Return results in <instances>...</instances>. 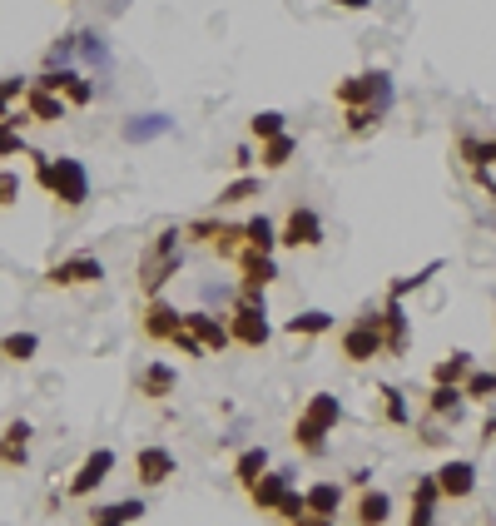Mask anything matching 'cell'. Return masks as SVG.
I'll return each mask as SVG.
<instances>
[{"instance_id": "cell-1", "label": "cell", "mask_w": 496, "mask_h": 526, "mask_svg": "<svg viewBox=\"0 0 496 526\" xmlns=\"http://www.w3.org/2000/svg\"><path fill=\"white\" fill-rule=\"evenodd\" d=\"M25 159L35 164V189H45L55 199V209L65 214H80L90 204V169L70 154H45V149H25Z\"/></svg>"}, {"instance_id": "cell-2", "label": "cell", "mask_w": 496, "mask_h": 526, "mask_svg": "<svg viewBox=\"0 0 496 526\" xmlns=\"http://www.w3.org/2000/svg\"><path fill=\"white\" fill-rule=\"evenodd\" d=\"M179 268H184V229L169 224V229H159V234L144 244V254L134 263V288H139V298H159L164 283L179 278Z\"/></svg>"}, {"instance_id": "cell-3", "label": "cell", "mask_w": 496, "mask_h": 526, "mask_svg": "<svg viewBox=\"0 0 496 526\" xmlns=\"http://www.w3.org/2000/svg\"><path fill=\"white\" fill-rule=\"evenodd\" d=\"M229 338H234V348H244V353H263V348L273 343L263 298H234V308H229Z\"/></svg>"}, {"instance_id": "cell-4", "label": "cell", "mask_w": 496, "mask_h": 526, "mask_svg": "<svg viewBox=\"0 0 496 526\" xmlns=\"http://www.w3.org/2000/svg\"><path fill=\"white\" fill-rule=\"evenodd\" d=\"M323 239H328V229H323V214L313 209V204H293L288 214H283V224H278V249H303V254H313V249H323Z\"/></svg>"}, {"instance_id": "cell-5", "label": "cell", "mask_w": 496, "mask_h": 526, "mask_svg": "<svg viewBox=\"0 0 496 526\" xmlns=\"http://www.w3.org/2000/svg\"><path fill=\"white\" fill-rule=\"evenodd\" d=\"M338 358L343 363H353V368H363V363H377L382 358V333H377V308L368 313H358L343 333H338Z\"/></svg>"}, {"instance_id": "cell-6", "label": "cell", "mask_w": 496, "mask_h": 526, "mask_svg": "<svg viewBox=\"0 0 496 526\" xmlns=\"http://www.w3.org/2000/svg\"><path fill=\"white\" fill-rule=\"evenodd\" d=\"M115 467H120V452H115V447H95V452L75 467V477L65 482V497H70V502H90V497L115 477Z\"/></svg>"}, {"instance_id": "cell-7", "label": "cell", "mask_w": 496, "mask_h": 526, "mask_svg": "<svg viewBox=\"0 0 496 526\" xmlns=\"http://www.w3.org/2000/svg\"><path fill=\"white\" fill-rule=\"evenodd\" d=\"M333 100H338L343 110H353V105H377V110H387L392 80H387V70H358V75H348V80L333 85Z\"/></svg>"}, {"instance_id": "cell-8", "label": "cell", "mask_w": 496, "mask_h": 526, "mask_svg": "<svg viewBox=\"0 0 496 526\" xmlns=\"http://www.w3.org/2000/svg\"><path fill=\"white\" fill-rule=\"evenodd\" d=\"M184 244H199V249H209V254H219V259H234V249L244 244V224H229V219H189L184 224Z\"/></svg>"}, {"instance_id": "cell-9", "label": "cell", "mask_w": 496, "mask_h": 526, "mask_svg": "<svg viewBox=\"0 0 496 526\" xmlns=\"http://www.w3.org/2000/svg\"><path fill=\"white\" fill-rule=\"evenodd\" d=\"M229 263L244 273V278H239V298H263V293H268V283L278 278V263H273V254H258V249H248V244H239Z\"/></svg>"}, {"instance_id": "cell-10", "label": "cell", "mask_w": 496, "mask_h": 526, "mask_svg": "<svg viewBox=\"0 0 496 526\" xmlns=\"http://www.w3.org/2000/svg\"><path fill=\"white\" fill-rule=\"evenodd\" d=\"M377 333H382V358H407L412 318H407L402 298H382V308H377Z\"/></svg>"}, {"instance_id": "cell-11", "label": "cell", "mask_w": 496, "mask_h": 526, "mask_svg": "<svg viewBox=\"0 0 496 526\" xmlns=\"http://www.w3.org/2000/svg\"><path fill=\"white\" fill-rule=\"evenodd\" d=\"M432 477H437L442 502H472V497H477V477H482V472H477V462H472V457H447Z\"/></svg>"}, {"instance_id": "cell-12", "label": "cell", "mask_w": 496, "mask_h": 526, "mask_svg": "<svg viewBox=\"0 0 496 526\" xmlns=\"http://www.w3.org/2000/svg\"><path fill=\"white\" fill-rule=\"evenodd\" d=\"M40 278H45L50 288H90V283L105 278V263L95 259V254H70V259L50 263Z\"/></svg>"}, {"instance_id": "cell-13", "label": "cell", "mask_w": 496, "mask_h": 526, "mask_svg": "<svg viewBox=\"0 0 496 526\" xmlns=\"http://www.w3.org/2000/svg\"><path fill=\"white\" fill-rule=\"evenodd\" d=\"M174 472H179V462H174L169 447H139V452H134V482H139L144 492L164 487Z\"/></svg>"}, {"instance_id": "cell-14", "label": "cell", "mask_w": 496, "mask_h": 526, "mask_svg": "<svg viewBox=\"0 0 496 526\" xmlns=\"http://www.w3.org/2000/svg\"><path fill=\"white\" fill-rule=\"evenodd\" d=\"M179 323L204 343V353H224V348H234V338H229V318H219V313L194 308V313H179Z\"/></svg>"}, {"instance_id": "cell-15", "label": "cell", "mask_w": 496, "mask_h": 526, "mask_svg": "<svg viewBox=\"0 0 496 526\" xmlns=\"http://www.w3.org/2000/svg\"><path fill=\"white\" fill-rule=\"evenodd\" d=\"M134 393L139 402H169V397L179 393V368H169V363H144L139 368V378H134Z\"/></svg>"}, {"instance_id": "cell-16", "label": "cell", "mask_w": 496, "mask_h": 526, "mask_svg": "<svg viewBox=\"0 0 496 526\" xmlns=\"http://www.w3.org/2000/svg\"><path fill=\"white\" fill-rule=\"evenodd\" d=\"M179 328V308L159 293V298H144V308H139V333L149 338V343H169V333Z\"/></svg>"}, {"instance_id": "cell-17", "label": "cell", "mask_w": 496, "mask_h": 526, "mask_svg": "<svg viewBox=\"0 0 496 526\" xmlns=\"http://www.w3.org/2000/svg\"><path fill=\"white\" fill-rule=\"evenodd\" d=\"M30 437H35V427H30L25 417H10V422L0 427V467H5V472H20V467L30 462Z\"/></svg>"}, {"instance_id": "cell-18", "label": "cell", "mask_w": 496, "mask_h": 526, "mask_svg": "<svg viewBox=\"0 0 496 526\" xmlns=\"http://www.w3.org/2000/svg\"><path fill=\"white\" fill-rule=\"evenodd\" d=\"M392 522V492H382V487H358V497H353V526H387Z\"/></svg>"}, {"instance_id": "cell-19", "label": "cell", "mask_w": 496, "mask_h": 526, "mask_svg": "<svg viewBox=\"0 0 496 526\" xmlns=\"http://www.w3.org/2000/svg\"><path fill=\"white\" fill-rule=\"evenodd\" d=\"M422 412H427L432 422H442V427H457V422L467 417V397H462V388H427Z\"/></svg>"}, {"instance_id": "cell-20", "label": "cell", "mask_w": 496, "mask_h": 526, "mask_svg": "<svg viewBox=\"0 0 496 526\" xmlns=\"http://www.w3.org/2000/svg\"><path fill=\"white\" fill-rule=\"evenodd\" d=\"M288 487H293V472H283V467H268V472H263V477L248 487L244 497L253 502V512H273V507H278V497H283Z\"/></svg>"}, {"instance_id": "cell-21", "label": "cell", "mask_w": 496, "mask_h": 526, "mask_svg": "<svg viewBox=\"0 0 496 526\" xmlns=\"http://www.w3.org/2000/svg\"><path fill=\"white\" fill-rule=\"evenodd\" d=\"M303 502H308V517H338V512H343V502H348V492H343V482L323 477V482L303 487Z\"/></svg>"}, {"instance_id": "cell-22", "label": "cell", "mask_w": 496, "mask_h": 526, "mask_svg": "<svg viewBox=\"0 0 496 526\" xmlns=\"http://www.w3.org/2000/svg\"><path fill=\"white\" fill-rule=\"evenodd\" d=\"M472 368H477V358H472L467 348H457V353H447V358H437L427 378H432V388H462Z\"/></svg>"}, {"instance_id": "cell-23", "label": "cell", "mask_w": 496, "mask_h": 526, "mask_svg": "<svg viewBox=\"0 0 496 526\" xmlns=\"http://www.w3.org/2000/svg\"><path fill=\"white\" fill-rule=\"evenodd\" d=\"M20 110L30 115V125H60V120L70 115V105H65L60 95H45V90H25Z\"/></svg>"}, {"instance_id": "cell-24", "label": "cell", "mask_w": 496, "mask_h": 526, "mask_svg": "<svg viewBox=\"0 0 496 526\" xmlns=\"http://www.w3.org/2000/svg\"><path fill=\"white\" fill-rule=\"evenodd\" d=\"M333 328H338V318H333L328 308H308V313H293V318L283 323L288 338H328Z\"/></svg>"}, {"instance_id": "cell-25", "label": "cell", "mask_w": 496, "mask_h": 526, "mask_svg": "<svg viewBox=\"0 0 496 526\" xmlns=\"http://www.w3.org/2000/svg\"><path fill=\"white\" fill-rule=\"evenodd\" d=\"M293 154H298V139L283 130V134H273V139H263L258 144V169L263 174H278V169H288L293 164Z\"/></svg>"}, {"instance_id": "cell-26", "label": "cell", "mask_w": 496, "mask_h": 526, "mask_svg": "<svg viewBox=\"0 0 496 526\" xmlns=\"http://www.w3.org/2000/svg\"><path fill=\"white\" fill-rule=\"evenodd\" d=\"M288 437H293V447H298L303 457H323V452H328V437H333V432H328V427H318L313 417H303V412H298V417H293V432H288Z\"/></svg>"}, {"instance_id": "cell-27", "label": "cell", "mask_w": 496, "mask_h": 526, "mask_svg": "<svg viewBox=\"0 0 496 526\" xmlns=\"http://www.w3.org/2000/svg\"><path fill=\"white\" fill-rule=\"evenodd\" d=\"M40 358V333H5L0 338V363H10V368H25V363H35Z\"/></svg>"}, {"instance_id": "cell-28", "label": "cell", "mask_w": 496, "mask_h": 526, "mask_svg": "<svg viewBox=\"0 0 496 526\" xmlns=\"http://www.w3.org/2000/svg\"><path fill=\"white\" fill-rule=\"evenodd\" d=\"M144 512H149L144 497H124V502H110V507H95L90 526H129V522H139Z\"/></svg>"}, {"instance_id": "cell-29", "label": "cell", "mask_w": 496, "mask_h": 526, "mask_svg": "<svg viewBox=\"0 0 496 526\" xmlns=\"http://www.w3.org/2000/svg\"><path fill=\"white\" fill-rule=\"evenodd\" d=\"M303 417H313L318 427H328V432H338L348 412H343V402H338V397H333V393H313V397H308V402H303Z\"/></svg>"}, {"instance_id": "cell-30", "label": "cell", "mask_w": 496, "mask_h": 526, "mask_svg": "<svg viewBox=\"0 0 496 526\" xmlns=\"http://www.w3.org/2000/svg\"><path fill=\"white\" fill-rule=\"evenodd\" d=\"M268 467H273V462H268V447H244V452L234 457V482L248 492V487H253Z\"/></svg>"}, {"instance_id": "cell-31", "label": "cell", "mask_w": 496, "mask_h": 526, "mask_svg": "<svg viewBox=\"0 0 496 526\" xmlns=\"http://www.w3.org/2000/svg\"><path fill=\"white\" fill-rule=\"evenodd\" d=\"M258 194H263V179H258V174H239L234 184H224V189H219L214 209H239V204L258 199Z\"/></svg>"}, {"instance_id": "cell-32", "label": "cell", "mask_w": 496, "mask_h": 526, "mask_svg": "<svg viewBox=\"0 0 496 526\" xmlns=\"http://www.w3.org/2000/svg\"><path fill=\"white\" fill-rule=\"evenodd\" d=\"M457 159H462L467 169H492L496 164L492 139H482V134H462V139H457Z\"/></svg>"}, {"instance_id": "cell-33", "label": "cell", "mask_w": 496, "mask_h": 526, "mask_svg": "<svg viewBox=\"0 0 496 526\" xmlns=\"http://www.w3.org/2000/svg\"><path fill=\"white\" fill-rule=\"evenodd\" d=\"M382 115L387 110H377V105H353V110H343V130L353 139H368V134L382 130Z\"/></svg>"}, {"instance_id": "cell-34", "label": "cell", "mask_w": 496, "mask_h": 526, "mask_svg": "<svg viewBox=\"0 0 496 526\" xmlns=\"http://www.w3.org/2000/svg\"><path fill=\"white\" fill-rule=\"evenodd\" d=\"M244 244L258 249V254H273V249H278V224H273L268 214H253L244 224Z\"/></svg>"}, {"instance_id": "cell-35", "label": "cell", "mask_w": 496, "mask_h": 526, "mask_svg": "<svg viewBox=\"0 0 496 526\" xmlns=\"http://www.w3.org/2000/svg\"><path fill=\"white\" fill-rule=\"evenodd\" d=\"M377 397H382V422L387 427H412V407H407V397H402V388H377Z\"/></svg>"}, {"instance_id": "cell-36", "label": "cell", "mask_w": 496, "mask_h": 526, "mask_svg": "<svg viewBox=\"0 0 496 526\" xmlns=\"http://www.w3.org/2000/svg\"><path fill=\"white\" fill-rule=\"evenodd\" d=\"M462 397H467V402H492L496 397V368H472L467 383H462Z\"/></svg>"}, {"instance_id": "cell-37", "label": "cell", "mask_w": 496, "mask_h": 526, "mask_svg": "<svg viewBox=\"0 0 496 526\" xmlns=\"http://www.w3.org/2000/svg\"><path fill=\"white\" fill-rule=\"evenodd\" d=\"M70 75H75V65H45L40 75H30V90H45V95H65Z\"/></svg>"}, {"instance_id": "cell-38", "label": "cell", "mask_w": 496, "mask_h": 526, "mask_svg": "<svg viewBox=\"0 0 496 526\" xmlns=\"http://www.w3.org/2000/svg\"><path fill=\"white\" fill-rule=\"evenodd\" d=\"M268 517H278L283 526H298L303 517H308V502H303V492H298V487H288V492L278 497V507H273Z\"/></svg>"}, {"instance_id": "cell-39", "label": "cell", "mask_w": 496, "mask_h": 526, "mask_svg": "<svg viewBox=\"0 0 496 526\" xmlns=\"http://www.w3.org/2000/svg\"><path fill=\"white\" fill-rule=\"evenodd\" d=\"M437 273H442V259L427 263L422 273H402V278H392V283H387V298H407V293H417V288H422L427 278H437Z\"/></svg>"}, {"instance_id": "cell-40", "label": "cell", "mask_w": 496, "mask_h": 526, "mask_svg": "<svg viewBox=\"0 0 496 526\" xmlns=\"http://www.w3.org/2000/svg\"><path fill=\"white\" fill-rule=\"evenodd\" d=\"M283 130H288V115H283V110H258V115L248 120V134H253L258 144L273 139V134H283Z\"/></svg>"}, {"instance_id": "cell-41", "label": "cell", "mask_w": 496, "mask_h": 526, "mask_svg": "<svg viewBox=\"0 0 496 526\" xmlns=\"http://www.w3.org/2000/svg\"><path fill=\"white\" fill-rule=\"evenodd\" d=\"M60 100H65V105H70V110H85V105H90V100H95V80H90V75H80V70H75V75H70V85H65V95H60Z\"/></svg>"}, {"instance_id": "cell-42", "label": "cell", "mask_w": 496, "mask_h": 526, "mask_svg": "<svg viewBox=\"0 0 496 526\" xmlns=\"http://www.w3.org/2000/svg\"><path fill=\"white\" fill-rule=\"evenodd\" d=\"M25 90H30V80H25V75H0V120H5L20 100H25Z\"/></svg>"}, {"instance_id": "cell-43", "label": "cell", "mask_w": 496, "mask_h": 526, "mask_svg": "<svg viewBox=\"0 0 496 526\" xmlns=\"http://www.w3.org/2000/svg\"><path fill=\"white\" fill-rule=\"evenodd\" d=\"M169 348H179L184 358H209V353H204V343H199V338H194V333H189L184 323H179V328L169 333Z\"/></svg>"}, {"instance_id": "cell-44", "label": "cell", "mask_w": 496, "mask_h": 526, "mask_svg": "<svg viewBox=\"0 0 496 526\" xmlns=\"http://www.w3.org/2000/svg\"><path fill=\"white\" fill-rule=\"evenodd\" d=\"M20 189H25V184H20V174H15V169H0V214L20 204Z\"/></svg>"}, {"instance_id": "cell-45", "label": "cell", "mask_w": 496, "mask_h": 526, "mask_svg": "<svg viewBox=\"0 0 496 526\" xmlns=\"http://www.w3.org/2000/svg\"><path fill=\"white\" fill-rule=\"evenodd\" d=\"M25 149H30V144H25V134H20V130H10V125L0 120V159H20Z\"/></svg>"}, {"instance_id": "cell-46", "label": "cell", "mask_w": 496, "mask_h": 526, "mask_svg": "<svg viewBox=\"0 0 496 526\" xmlns=\"http://www.w3.org/2000/svg\"><path fill=\"white\" fill-rule=\"evenodd\" d=\"M412 497H417V502H437V507H442V492H437V477H432V472H422V477L412 482Z\"/></svg>"}, {"instance_id": "cell-47", "label": "cell", "mask_w": 496, "mask_h": 526, "mask_svg": "<svg viewBox=\"0 0 496 526\" xmlns=\"http://www.w3.org/2000/svg\"><path fill=\"white\" fill-rule=\"evenodd\" d=\"M407 526H437V502H417V497H412Z\"/></svg>"}, {"instance_id": "cell-48", "label": "cell", "mask_w": 496, "mask_h": 526, "mask_svg": "<svg viewBox=\"0 0 496 526\" xmlns=\"http://www.w3.org/2000/svg\"><path fill=\"white\" fill-rule=\"evenodd\" d=\"M417 442H422V447H442V442H447V437H442V422L427 417V422L417 427Z\"/></svg>"}, {"instance_id": "cell-49", "label": "cell", "mask_w": 496, "mask_h": 526, "mask_svg": "<svg viewBox=\"0 0 496 526\" xmlns=\"http://www.w3.org/2000/svg\"><path fill=\"white\" fill-rule=\"evenodd\" d=\"M477 447H496V412L482 417V432H477Z\"/></svg>"}, {"instance_id": "cell-50", "label": "cell", "mask_w": 496, "mask_h": 526, "mask_svg": "<svg viewBox=\"0 0 496 526\" xmlns=\"http://www.w3.org/2000/svg\"><path fill=\"white\" fill-rule=\"evenodd\" d=\"M229 164H234V169H239V174H248V164H253V149H248V144H239V149H234V159H229Z\"/></svg>"}, {"instance_id": "cell-51", "label": "cell", "mask_w": 496, "mask_h": 526, "mask_svg": "<svg viewBox=\"0 0 496 526\" xmlns=\"http://www.w3.org/2000/svg\"><path fill=\"white\" fill-rule=\"evenodd\" d=\"M348 482H353V487H368L372 472H368V467H358V472H348Z\"/></svg>"}, {"instance_id": "cell-52", "label": "cell", "mask_w": 496, "mask_h": 526, "mask_svg": "<svg viewBox=\"0 0 496 526\" xmlns=\"http://www.w3.org/2000/svg\"><path fill=\"white\" fill-rule=\"evenodd\" d=\"M333 5H338V10H368L372 0H333Z\"/></svg>"}, {"instance_id": "cell-53", "label": "cell", "mask_w": 496, "mask_h": 526, "mask_svg": "<svg viewBox=\"0 0 496 526\" xmlns=\"http://www.w3.org/2000/svg\"><path fill=\"white\" fill-rule=\"evenodd\" d=\"M298 526H338V522H333V517H303Z\"/></svg>"}, {"instance_id": "cell-54", "label": "cell", "mask_w": 496, "mask_h": 526, "mask_svg": "<svg viewBox=\"0 0 496 526\" xmlns=\"http://www.w3.org/2000/svg\"><path fill=\"white\" fill-rule=\"evenodd\" d=\"M487 194H492V204H496V179H492V184H487Z\"/></svg>"}, {"instance_id": "cell-55", "label": "cell", "mask_w": 496, "mask_h": 526, "mask_svg": "<svg viewBox=\"0 0 496 526\" xmlns=\"http://www.w3.org/2000/svg\"><path fill=\"white\" fill-rule=\"evenodd\" d=\"M492 149H496V134H492Z\"/></svg>"}, {"instance_id": "cell-56", "label": "cell", "mask_w": 496, "mask_h": 526, "mask_svg": "<svg viewBox=\"0 0 496 526\" xmlns=\"http://www.w3.org/2000/svg\"><path fill=\"white\" fill-rule=\"evenodd\" d=\"M487 526H496V522H487Z\"/></svg>"}]
</instances>
